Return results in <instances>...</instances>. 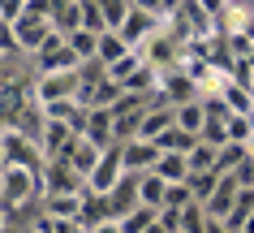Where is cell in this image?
Segmentation results:
<instances>
[{
    "instance_id": "1",
    "label": "cell",
    "mask_w": 254,
    "mask_h": 233,
    "mask_svg": "<svg viewBox=\"0 0 254 233\" xmlns=\"http://www.w3.org/2000/svg\"><path fill=\"white\" fill-rule=\"evenodd\" d=\"M39 168H22V164H4L0 173V207H26L39 199Z\"/></svg>"
},
{
    "instance_id": "2",
    "label": "cell",
    "mask_w": 254,
    "mask_h": 233,
    "mask_svg": "<svg viewBox=\"0 0 254 233\" xmlns=\"http://www.w3.org/2000/svg\"><path fill=\"white\" fill-rule=\"evenodd\" d=\"M173 26V17H155V13H142V9H129V17H125V26L117 30L121 39H125V48L129 52H142L160 30H168Z\"/></svg>"
},
{
    "instance_id": "3",
    "label": "cell",
    "mask_w": 254,
    "mask_h": 233,
    "mask_svg": "<svg viewBox=\"0 0 254 233\" xmlns=\"http://www.w3.org/2000/svg\"><path fill=\"white\" fill-rule=\"evenodd\" d=\"M125 177H129V173H125V164H121V143H117V147H108L104 155H99L95 173L86 177V194H95V199H108V194L117 190Z\"/></svg>"
},
{
    "instance_id": "4",
    "label": "cell",
    "mask_w": 254,
    "mask_h": 233,
    "mask_svg": "<svg viewBox=\"0 0 254 233\" xmlns=\"http://www.w3.org/2000/svg\"><path fill=\"white\" fill-rule=\"evenodd\" d=\"M0 155H4V164H22V168H39L43 164L39 143L26 138L22 130H13V125H0Z\"/></svg>"
},
{
    "instance_id": "5",
    "label": "cell",
    "mask_w": 254,
    "mask_h": 233,
    "mask_svg": "<svg viewBox=\"0 0 254 233\" xmlns=\"http://www.w3.org/2000/svg\"><path fill=\"white\" fill-rule=\"evenodd\" d=\"M78 69L73 74H48V78H30V104H56V99H78Z\"/></svg>"
},
{
    "instance_id": "6",
    "label": "cell",
    "mask_w": 254,
    "mask_h": 233,
    "mask_svg": "<svg viewBox=\"0 0 254 233\" xmlns=\"http://www.w3.org/2000/svg\"><path fill=\"white\" fill-rule=\"evenodd\" d=\"M39 190L43 194H69V190H86V181L65 160H43L39 164Z\"/></svg>"
},
{
    "instance_id": "7",
    "label": "cell",
    "mask_w": 254,
    "mask_h": 233,
    "mask_svg": "<svg viewBox=\"0 0 254 233\" xmlns=\"http://www.w3.org/2000/svg\"><path fill=\"white\" fill-rule=\"evenodd\" d=\"M160 155H164V151L155 147V143H142V138H129V143H121V164H125V173H129V177L155 173Z\"/></svg>"
},
{
    "instance_id": "8",
    "label": "cell",
    "mask_w": 254,
    "mask_h": 233,
    "mask_svg": "<svg viewBox=\"0 0 254 233\" xmlns=\"http://www.w3.org/2000/svg\"><path fill=\"white\" fill-rule=\"evenodd\" d=\"M173 125H177V112L168 108V104H160V99H151L147 108H142V117H138L134 138H142V143H155V138H160L164 130H173Z\"/></svg>"
},
{
    "instance_id": "9",
    "label": "cell",
    "mask_w": 254,
    "mask_h": 233,
    "mask_svg": "<svg viewBox=\"0 0 254 233\" xmlns=\"http://www.w3.org/2000/svg\"><path fill=\"white\" fill-rule=\"evenodd\" d=\"M237 194H241V181L233 177V173H224V177H215V190H211V199L202 203V212L211 220H224L228 212H233V203H237Z\"/></svg>"
},
{
    "instance_id": "10",
    "label": "cell",
    "mask_w": 254,
    "mask_h": 233,
    "mask_svg": "<svg viewBox=\"0 0 254 233\" xmlns=\"http://www.w3.org/2000/svg\"><path fill=\"white\" fill-rule=\"evenodd\" d=\"M48 35H52V22H35V17H17L13 22V43L22 56H35Z\"/></svg>"
},
{
    "instance_id": "11",
    "label": "cell",
    "mask_w": 254,
    "mask_h": 233,
    "mask_svg": "<svg viewBox=\"0 0 254 233\" xmlns=\"http://www.w3.org/2000/svg\"><path fill=\"white\" fill-rule=\"evenodd\" d=\"M99 155H104V151L95 147L91 138H73V143L65 147V155H61V160H65V164L73 168V173H78L82 181H86V177L95 173V164H99Z\"/></svg>"
},
{
    "instance_id": "12",
    "label": "cell",
    "mask_w": 254,
    "mask_h": 233,
    "mask_svg": "<svg viewBox=\"0 0 254 233\" xmlns=\"http://www.w3.org/2000/svg\"><path fill=\"white\" fill-rule=\"evenodd\" d=\"M86 190H69V194H43V216L48 220H78Z\"/></svg>"
},
{
    "instance_id": "13",
    "label": "cell",
    "mask_w": 254,
    "mask_h": 233,
    "mask_svg": "<svg viewBox=\"0 0 254 233\" xmlns=\"http://www.w3.org/2000/svg\"><path fill=\"white\" fill-rule=\"evenodd\" d=\"M69 143H73L69 125H61V121H43V134H39V151H43V160H61Z\"/></svg>"
},
{
    "instance_id": "14",
    "label": "cell",
    "mask_w": 254,
    "mask_h": 233,
    "mask_svg": "<svg viewBox=\"0 0 254 233\" xmlns=\"http://www.w3.org/2000/svg\"><path fill=\"white\" fill-rule=\"evenodd\" d=\"M82 138H91L99 151L117 147V125H112V112H86V134H82Z\"/></svg>"
},
{
    "instance_id": "15",
    "label": "cell",
    "mask_w": 254,
    "mask_h": 233,
    "mask_svg": "<svg viewBox=\"0 0 254 233\" xmlns=\"http://www.w3.org/2000/svg\"><path fill=\"white\" fill-rule=\"evenodd\" d=\"M134 190H138V207L160 212V207H164V194H168V186H164L155 173H142V177H134Z\"/></svg>"
},
{
    "instance_id": "16",
    "label": "cell",
    "mask_w": 254,
    "mask_h": 233,
    "mask_svg": "<svg viewBox=\"0 0 254 233\" xmlns=\"http://www.w3.org/2000/svg\"><path fill=\"white\" fill-rule=\"evenodd\" d=\"M177 130H186L190 138H198V130H202V121H207V104H202V95L198 99H190V104H177Z\"/></svg>"
},
{
    "instance_id": "17",
    "label": "cell",
    "mask_w": 254,
    "mask_h": 233,
    "mask_svg": "<svg viewBox=\"0 0 254 233\" xmlns=\"http://www.w3.org/2000/svg\"><path fill=\"white\" fill-rule=\"evenodd\" d=\"M52 30H61V35L82 30V0H56V9H52Z\"/></svg>"
},
{
    "instance_id": "18",
    "label": "cell",
    "mask_w": 254,
    "mask_h": 233,
    "mask_svg": "<svg viewBox=\"0 0 254 233\" xmlns=\"http://www.w3.org/2000/svg\"><path fill=\"white\" fill-rule=\"evenodd\" d=\"M155 177H160L164 186H181V181L190 177L186 155H181V151H168V155H160V164H155Z\"/></svg>"
},
{
    "instance_id": "19",
    "label": "cell",
    "mask_w": 254,
    "mask_h": 233,
    "mask_svg": "<svg viewBox=\"0 0 254 233\" xmlns=\"http://www.w3.org/2000/svg\"><path fill=\"white\" fill-rule=\"evenodd\" d=\"M129 52V48H125V39H121L117 30H104V35H99V43H95V61H99V65H117L121 56Z\"/></svg>"
},
{
    "instance_id": "20",
    "label": "cell",
    "mask_w": 254,
    "mask_h": 233,
    "mask_svg": "<svg viewBox=\"0 0 254 233\" xmlns=\"http://www.w3.org/2000/svg\"><path fill=\"white\" fill-rule=\"evenodd\" d=\"M246 160H250V151L241 147V143H224V147H220V155H215V177H224V173H237Z\"/></svg>"
},
{
    "instance_id": "21",
    "label": "cell",
    "mask_w": 254,
    "mask_h": 233,
    "mask_svg": "<svg viewBox=\"0 0 254 233\" xmlns=\"http://www.w3.org/2000/svg\"><path fill=\"white\" fill-rule=\"evenodd\" d=\"M215 155H220L215 147H207V143L194 138V147L186 151V168H190V173H215Z\"/></svg>"
},
{
    "instance_id": "22",
    "label": "cell",
    "mask_w": 254,
    "mask_h": 233,
    "mask_svg": "<svg viewBox=\"0 0 254 233\" xmlns=\"http://www.w3.org/2000/svg\"><path fill=\"white\" fill-rule=\"evenodd\" d=\"M95 43H99V35H91V30H73V35H65V48L78 56V65L95 61Z\"/></svg>"
},
{
    "instance_id": "23",
    "label": "cell",
    "mask_w": 254,
    "mask_h": 233,
    "mask_svg": "<svg viewBox=\"0 0 254 233\" xmlns=\"http://www.w3.org/2000/svg\"><path fill=\"white\" fill-rule=\"evenodd\" d=\"M99 4V17H104V30H121L125 17H129V0H95Z\"/></svg>"
},
{
    "instance_id": "24",
    "label": "cell",
    "mask_w": 254,
    "mask_h": 233,
    "mask_svg": "<svg viewBox=\"0 0 254 233\" xmlns=\"http://www.w3.org/2000/svg\"><path fill=\"white\" fill-rule=\"evenodd\" d=\"M155 216H160V212H151V207H134V212H125L117 225H121V233H147L151 225H155Z\"/></svg>"
},
{
    "instance_id": "25",
    "label": "cell",
    "mask_w": 254,
    "mask_h": 233,
    "mask_svg": "<svg viewBox=\"0 0 254 233\" xmlns=\"http://www.w3.org/2000/svg\"><path fill=\"white\" fill-rule=\"evenodd\" d=\"M142 65H147V61H142V52H125V56L117 61V65H108L104 74L112 78V82H125V78H134V74H138Z\"/></svg>"
},
{
    "instance_id": "26",
    "label": "cell",
    "mask_w": 254,
    "mask_h": 233,
    "mask_svg": "<svg viewBox=\"0 0 254 233\" xmlns=\"http://www.w3.org/2000/svg\"><path fill=\"white\" fill-rule=\"evenodd\" d=\"M155 147H160L164 155H168V151H181V155H186V151L194 147V138H190L186 130H177V125H173V130H164V134L155 138Z\"/></svg>"
},
{
    "instance_id": "27",
    "label": "cell",
    "mask_w": 254,
    "mask_h": 233,
    "mask_svg": "<svg viewBox=\"0 0 254 233\" xmlns=\"http://www.w3.org/2000/svg\"><path fill=\"white\" fill-rule=\"evenodd\" d=\"M186 186H190V194H194V203H207L211 190H215V173H190Z\"/></svg>"
},
{
    "instance_id": "28",
    "label": "cell",
    "mask_w": 254,
    "mask_h": 233,
    "mask_svg": "<svg viewBox=\"0 0 254 233\" xmlns=\"http://www.w3.org/2000/svg\"><path fill=\"white\" fill-rule=\"evenodd\" d=\"M202 229H207V212H202V203H190L181 212V233H202Z\"/></svg>"
},
{
    "instance_id": "29",
    "label": "cell",
    "mask_w": 254,
    "mask_h": 233,
    "mask_svg": "<svg viewBox=\"0 0 254 233\" xmlns=\"http://www.w3.org/2000/svg\"><path fill=\"white\" fill-rule=\"evenodd\" d=\"M250 134H254V117H228V143H250Z\"/></svg>"
},
{
    "instance_id": "30",
    "label": "cell",
    "mask_w": 254,
    "mask_h": 233,
    "mask_svg": "<svg viewBox=\"0 0 254 233\" xmlns=\"http://www.w3.org/2000/svg\"><path fill=\"white\" fill-rule=\"evenodd\" d=\"M190 203H194V194H190L186 181H181V186H168V194H164V207H173V212H186Z\"/></svg>"
},
{
    "instance_id": "31",
    "label": "cell",
    "mask_w": 254,
    "mask_h": 233,
    "mask_svg": "<svg viewBox=\"0 0 254 233\" xmlns=\"http://www.w3.org/2000/svg\"><path fill=\"white\" fill-rule=\"evenodd\" d=\"M82 30L104 35V17H99V4H95V0H82Z\"/></svg>"
},
{
    "instance_id": "32",
    "label": "cell",
    "mask_w": 254,
    "mask_h": 233,
    "mask_svg": "<svg viewBox=\"0 0 254 233\" xmlns=\"http://www.w3.org/2000/svg\"><path fill=\"white\" fill-rule=\"evenodd\" d=\"M198 9H202L207 17H211V22H215V17H220V13L228 9V0H198Z\"/></svg>"
},
{
    "instance_id": "33",
    "label": "cell",
    "mask_w": 254,
    "mask_h": 233,
    "mask_svg": "<svg viewBox=\"0 0 254 233\" xmlns=\"http://www.w3.org/2000/svg\"><path fill=\"white\" fill-rule=\"evenodd\" d=\"M129 9H142V13H155V17H160V0H129Z\"/></svg>"
},
{
    "instance_id": "34",
    "label": "cell",
    "mask_w": 254,
    "mask_h": 233,
    "mask_svg": "<svg viewBox=\"0 0 254 233\" xmlns=\"http://www.w3.org/2000/svg\"><path fill=\"white\" fill-rule=\"evenodd\" d=\"M202 233H233V229H228L224 220H211V216H207V229H202Z\"/></svg>"
},
{
    "instance_id": "35",
    "label": "cell",
    "mask_w": 254,
    "mask_h": 233,
    "mask_svg": "<svg viewBox=\"0 0 254 233\" xmlns=\"http://www.w3.org/2000/svg\"><path fill=\"white\" fill-rule=\"evenodd\" d=\"M91 233H121V225H117V220H104V225H95Z\"/></svg>"
},
{
    "instance_id": "36",
    "label": "cell",
    "mask_w": 254,
    "mask_h": 233,
    "mask_svg": "<svg viewBox=\"0 0 254 233\" xmlns=\"http://www.w3.org/2000/svg\"><path fill=\"white\" fill-rule=\"evenodd\" d=\"M9 229V212H4V207H0V233Z\"/></svg>"
},
{
    "instance_id": "37",
    "label": "cell",
    "mask_w": 254,
    "mask_h": 233,
    "mask_svg": "<svg viewBox=\"0 0 254 233\" xmlns=\"http://www.w3.org/2000/svg\"><path fill=\"white\" fill-rule=\"evenodd\" d=\"M147 233H168V229H164V225H160V216H155V225H151Z\"/></svg>"
},
{
    "instance_id": "38",
    "label": "cell",
    "mask_w": 254,
    "mask_h": 233,
    "mask_svg": "<svg viewBox=\"0 0 254 233\" xmlns=\"http://www.w3.org/2000/svg\"><path fill=\"white\" fill-rule=\"evenodd\" d=\"M0 173H4V155H0Z\"/></svg>"
},
{
    "instance_id": "39",
    "label": "cell",
    "mask_w": 254,
    "mask_h": 233,
    "mask_svg": "<svg viewBox=\"0 0 254 233\" xmlns=\"http://www.w3.org/2000/svg\"><path fill=\"white\" fill-rule=\"evenodd\" d=\"M22 4H26V0H22Z\"/></svg>"
}]
</instances>
